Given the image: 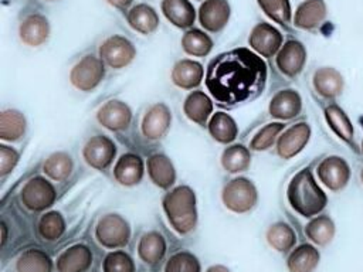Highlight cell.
<instances>
[{"instance_id": "1", "label": "cell", "mask_w": 363, "mask_h": 272, "mask_svg": "<svg viewBox=\"0 0 363 272\" xmlns=\"http://www.w3.org/2000/svg\"><path fill=\"white\" fill-rule=\"evenodd\" d=\"M265 62L248 48H234L213 58L206 86L218 105L235 106L259 95L265 86Z\"/></svg>"}, {"instance_id": "2", "label": "cell", "mask_w": 363, "mask_h": 272, "mask_svg": "<svg viewBox=\"0 0 363 272\" xmlns=\"http://www.w3.org/2000/svg\"><path fill=\"white\" fill-rule=\"evenodd\" d=\"M286 196L291 207L303 217L319 214L328 203L326 194L318 186L308 169H302L292 177Z\"/></svg>"}, {"instance_id": "3", "label": "cell", "mask_w": 363, "mask_h": 272, "mask_svg": "<svg viewBox=\"0 0 363 272\" xmlns=\"http://www.w3.org/2000/svg\"><path fill=\"white\" fill-rule=\"evenodd\" d=\"M163 208L177 232L187 234L194 228L197 221L196 196L190 187L179 186L167 193L163 198Z\"/></svg>"}, {"instance_id": "4", "label": "cell", "mask_w": 363, "mask_h": 272, "mask_svg": "<svg viewBox=\"0 0 363 272\" xmlns=\"http://www.w3.org/2000/svg\"><path fill=\"white\" fill-rule=\"evenodd\" d=\"M255 186L244 177H238L227 183L223 188V203L234 212H247L257 203Z\"/></svg>"}, {"instance_id": "5", "label": "cell", "mask_w": 363, "mask_h": 272, "mask_svg": "<svg viewBox=\"0 0 363 272\" xmlns=\"http://www.w3.org/2000/svg\"><path fill=\"white\" fill-rule=\"evenodd\" d=\"M105 75L104 61L95 55H85L69 72L71 84L79 91H92Z\"/></svg>"}, {"instance_id": "6", "label": "cell", "mask_w": 363, "mask_h": 272, "mask_svg": "<svg viewBox=\"0 0 363 272\" xmlns=\"http://www.w3.org/2000/svg\"><path fill=\"white\" fill-rule=\"evenodd\" d=\"M136 57L135 45L123 35H111L99 45V58L111 68H123Z\"/></svg>"}, {"instance_id": "7", "label": "cell", "mask_w": 363, "mask_h": 272, "mask_svg": "<svg viewBox=\"0 0 363 272\" xmlns=\"http://www.w3.org/2000/svg\"><path fill=\"white\" fill-rule=\"evenodd\" d=\"M96 238L106 248L123 246L130 237L128 222L118 214L102 217L96 225Z\"/></svg>"}, {"instance_id": "8", "label": "cell", "mask_w": 363, "mask_h": 272, "mask_svg": "<svg viewBox=\"0 0 363 272\" xmlns=\"http://www.w3.org/2000/svg\"><path fill=\"white\" fill-rule=\"evenodd\" d=\"M55 190L50 181L43 177H34L26 183L21 190L23 204L33 211H43L52 205Z\"/></svg>"}, {"instance_id": "9", "label": "cell", "mask_w": 363, "mask_h": 272, "mask_svg": "<svg viewBox=\"0 0 363 272\" xmlns=\"http://www.w3.org/2000/svg\"><path fill=\"white\" fill-rule=\"evenodd\" d=\"M248 44L258 55L272 57L282 47V34L268 23H258L248 35Z\"/></svg>"}, {"instance_id": "10", "label": "cell", "mask_w": 363, "mask_h": 272, "mask_svg": "<svg viewBox=\"0 0 363 272\" xmlns=\"http://www.w3.org/2000/svg\"><path fill=\"white\" fill-rule=\"evenodd\" d=\"M318 177L329 190L339 191L349 183L350 169L342 157L329 156L319 163Z\"/></svg>"}, {"instance_id": "11", "label": "cell", "mask_w": 363, "mask_h": 272, "mask_svg": "<svg viewBox=\"0 0 363 272\" xmlns=\"http://www.w3.org/2000/svg\"><path fill=\"white\" fill-rule=\"evenodd\" d=\"M275 61L277 67L284 75L291 78L296 76L306 62V50L302 42L296 40H288L277 52Z\"/></svg>"}, {"instance_id": "12", "label": "cell", "mask_w": 363, "mask_h": 272, "mask_svg": "<svg viewBox=\"0 0 363 272\" xmlns=\"http://www.w3.org/2000/svg\"><path fill=\"white\" fill-rule=\"evenodd\" d=\"M115 153H116V149L113 142L106 136H101V135L91 137L85 143L82 150V156L85 162L91 167L98 170L106 169L112 163Z\"/></svg>"}, {"instance_id": "13", "label": "cell", "mask_w": 363, "mask_h": 272, "mask_svg": "<svg viewBox=\"0 0 363 272\" xmlns=\"http://www.w3.org/2000/svg\"><path fill=\"white\" fill-rule=\"evenodd\" d=\"M230 20V4L227 0H204L199 8V21L210 33L221 31Z\"/></svg>"}, {"instance_id": "14", "label": "cell", "mask_w": 363, "mask_h": 272, "mask_svg": "<svg viewBox=\"0 0 363 272\" xmlns=\"http://www.w3.org/2000/svg\"><path fill=\"white\" fill-rule=\"evenodd\" d=\"M311 128L308 123L301 122L286 129L277 142V152L282 159H291L296 156L309 142Z\"/></svg>"}, {"instance_id": "15", "label": "cell", "mask_w": 363, "mask_h": 272, "mask_svg": "<svg viewBox=\"0 0 363 272\" xmlns=\"http://www.w3.org/2000/svg\"><path fill=\"white\" fill-rule=\"evenodd\" d=\"M18 35L20 40L30 47L44 44L50 35V24L47 17L40 13L26 16L18 26Z\"/></svg>"}, {"instance_id": "16", "label": "cell", "mask_w": 363, "mask_h": 272, "mask_svg": "<svg viewBox=\"0 0 363 272\" xmlns=\"http://www.w3.org/2000/svg\"><path fill=\"white\" fill-rule=\"evenodd\" d=\"M96 119L109 130H122L129 126L132 112L126 103L121 101H109L98 110Z\"/></svg>"}, {"instance_id": "17", "label": "cell", "mask_w": 363, "mask_h": 272, "mask_svg": "<svg viewBox=\"0 0 363 272\" xmlns=\"http://www.w3.org/2000/svg\"><path fill=\"white\" fill-rule=\"evenodd\" d=\"M172 115L166 105L156 103L145 115L142 122V132L147 139L162 137L170 128Z\"/></svg>"}, {"instance_id": "18", "label": "cell", "mask_w": 363, "mask_h": 272, "mask_svg": "<svg viewBox=\"0 0 363 272\" xmlns=\"http://www.w3.org/2000/svg\"><path fill=\"white\" fill-rule=\"evenodd\" d=\"M326 17V4L323 0H305L294 14V26L301 30L316 28Z\"/></svg>"}, {"instance_id": "19", "label": "cell", "mask_w": 363, "mask_h": 272, "mask_svg": "<svg viewBox=\"0 0 363 272\" xmlns=\"http://www.w3.org/2000/svg\"><path fill=\"white\" fill-rule=\"evenodd\" d=\"M302 109V99L294 89H284L274 95L269 102V113L278 119H292Z\"/></svg>"}, {"instance_id": "20", "label": "cell", "mask_w": 363, "mask_h": 272, "mask_svg": "<svg viewBox=\"0 0 363 272\" xmlns=\"http://www.w3.org/2000/svg\"><path fill=\"white\" fill-rule=\"evenodd\" d=\"M163 16L179 28H190L196 20V10L189 0H162Z\"/></svg>"}, {"instance_id": "21", "label": "cell", "mask_w": 363, "mask_h": 272, "mask_svg": "<svg viewBox=\"0 0 363 272\" xmlns=\"http://www.w3.org/2000/svg\"><path fill=\"white\" fill-rule=\"evenodd\" d=\"M128 24L138 33L147 35L157 30L159 27V16L156 10L145 3L136 4L126 13Z\"/></svg>"}, {"instance_id": "22", "label": "cell", "mask_w": 363, "mask_h": 272, "mask_svg": "<svg viewBox=\"0 0 363 272\" xmlns=\"http://www.w3.org/2000/svg\"><path fill=\"white\" fill-rule=\"evenodd\" d=\"M92 262L91 251L85 245H72L57 259L58 272H85Z\"/></svg>"}, {"instance_id": "23", "label": "cell", "mask_w": 363, "mask_h": 272, "mask_svg": "<svg viewBox=\"0 0 363 272\" xmlns=\"http://www.w3.org/2000/svg\"><path fill=\"white\" fill-rule=\"evenodd\" d=\"M313 86L323 98H336L343 91V76L332 67H322L313 74Z\"/></svg>"}, {"instance_id": "24", "label": "cell", "mask_w": 363, "mask_h": 272, "mask_svg": "<svg viewBox=\"0 0 363 272\" xmlns=\"http://www.w3.org/2000/svg\"><path fill=\"white\" fill-rule=\"evenodd\" d=\"M203 79V67L193 60H180L172 69V81L174 85L183 89H191L197 86Z\"/></svg>"}, {"instance_id": "25", "label": "cell", "mask_w": 363, "mask_h": 272, "mask_svg": "<svg viewBox=\"0 0 363 272\" xmlns=\"http://www.w3.org/2000/svg\"><path fill=\"white\" fill-rule=\"evenodd\" d=\"M113 176L116 181H119L123 186L138 184L143 176L142 159L132 153L121 156V159L116 162L113 167Z\"/></svg>"}, {"instance_id": "26", "label": "cell", "mask_w": 363, "mask_h": 272, "mask_svg": "<svg viewBox=\"0 0 363 272\" xmlns=\"http://www.w3.org/2000/svg\"><path fill=\"white\" fill-rule=\"evenodd\" d=\"M150 180L160 188H167L174 183L176 173L172 162L164 154H153L147 160Z\"/></svg>"}, {"instance_id": "27", "label": "cell", "mask_w": 363, "mask_h": 272, "mask_svg": "<svg viewBox=\"0 0 363 272\" xmlns=\"http://www.w3.org/2000/svg\"><path fill=\"white\" fill-rule=\"evenodd\" d=\"M183 110L190 120H193L199 125H206V122L213 110V103L204 92L194 91V92L189 94V96L186 98Z\"/></svg>"}, {"instance_id": "28", "label": "cell", "mask_w": 363, "mask_h": 272, "mask_svg": "<svg viewBox=\"0 0 363 272\" xmlns=\"http://www.w3.org/2000/svg\"><path fill=\"white\" fill-rule=\"evenodd\" d=\"M286 264L291 272H312L319 264V252L315 246L303 244L292 251Z\"/></svg>"}, {"instance_id": "29", "label": "cell", "mask_w": 363, "mask_h": 272, "mask_svg": "<svg viewBox=\"0 0 363 272\" xmlns=\"http://www.w3.org/2000/svg\"><path fill=\"white\" fill-rule=\"evenodd\" d=\"M325 118L329 128L342 140L350 143L353 140V125L345 110L337 105H329L325 109Z\"/></svg>"}, {"instance_id": "30", "label": "cell", "mask_w": 363, "mask_h": 272, "mask_svg": "<svg viewBox=\"0 0 363 272\" xmlns=\"http://www.w3.org/2000/svg\"><path fill=\"white\" fill-rule=\"evenodd\" d=\"M210 135L220 143H230L237 136V125L231 116L223 112H217L208 122Z\"/></svg>"}, {"instance_id": "31", "label": "cell", "mask_w": 363, "mask_h": 272, "mask_svg": "<svg viewBox=\"0 0 363 272\" xmlns=\"http://www.w3.org/2000/svg\"><path fill=\"white\" fill-rule=\"evenodd\" d=\"M182 48L193 57H204L213 48L211 38L201 30L190 28L182 37Z\"/></svg>"}, {"instance_id": "32", "label": "cell", "mask_w": 363, "mask_h": 272, "mask_svg": "<svg viewBox=\"0 0 363 272\" xmlns=\"http://www.w3.org/2000/svg\"><path fill=\"white\" fill-rule=\"evenodd\" d=\"M166 244L160 234L157 232H147L145 234L138 245V252L142 261L147 264H155L160 261L164 255Z\"/></svg>"}, {"instance_id": "33", "label": "cell", "mask_w": 363, "mask_h": 272, "mask_svg": "<svg viewBox=\"0 0 363 272\" xmlns=\"http://www.w3.org/2000/svg\"><path fill=\"white\" fill-rule=\"evenodd\" d=\"M26 119L23 113L14 109H7L0 116V137L3 140H17L24 135Z\"/></svg>"}, {"instance_id": "34", "label": "cell", "mask_w": 363, "mask_h": 272, "mask_svg": "<svg viewBox=\"0 0 363 272\" xmlns=\"http://www.w3.org/2000/svg\"><path fill=\"white\" fill-rule=\"evenodd\" d=\"M251 163V154L242 144H233L227 147L221 154V164L228 173H240L248 169Z\"/></svg>"}, {"instance_id": "35", "label": "cell", "mask_w": 363, "mask_h": 272, "mask_svg": "<svg viewBox=\"0 0 363 272\" xmlns=\"http://www.w3.org/2000/svg\"><path fill=\"white\" fill-rule=\"evenodd\" d=\"M305 232L318 245H326L335 235V224L328 215H319L308 222Z\"/></svg>"}, {"instance_id": "36", "label": "cell", "mask_w": 363, "mask_h": 272, "mask_svg": "<svg viewBox=\"0 0 363 272\" xmlns=\"http://www.w3.org/2000/svg\"><path fill=\"white\" fill-rule=\"evenodd\" d=\"M51 259L40 249H28L17 259L18 272H51Z\"/></svg>"}, {"instance_id": "37", "label": "cell", "mask_w": 363, "mask_h": 272, "mask_svg": "<svg viewBox=\"0 0 363 272\" xmlns=\"http://www.w3.org/2000/svg\"><path fill=\"white\" fill-rule=\"evenodd\" d=\"M267 239L272 248L279 252H286L295 244V234L291 227L284 222H277L271 225L267 231Z\"/></svg>"}, {"instance_id": "38", "label": "cell", "mask_w": 363, "mask_h": 272, "mask_svg": "<svg viewBox=\"0 0 363 272\" xmlns=\"http://www.w3.org/2000/svg\"><path fill=\"white\" fill-rule=\"evenodd\" d=\"M72 170V160L69 154L58 152L51 154L44 163V173L52 180L61 181L69 176Z\"/></svg>"}, {"instance_id": "39", "label": "cell", "mask_w": 363, "mask_h": 272, "mask_svg": "<svg viewBox=\"0 0 363 272\" xmlns=\"http://www.w3.org/2000/svg\"><path fill=\"white\" fill-rule=\"evenodd\" d=\"M258 6L271 20L281 26H286L291 21L289 0H257Z\"/></svg>"}, {"instance_id": "40", "label": "cell", "mask_w": 363, "mask_h": 272, "mask_svg": "<svg viewBox=\"0 0 363 272\" xmlns=\"http://www.w3.org/2000/svg\"><path fill=\"white\" fill-rule=\"evenodd\" d=\"M38 230L40 234L48 239V241H54L57 238H60L65 230V222L64 218L61 217L60 212L57 211H51L47 212L41 217L40 224H38Z\"/></svg>"}, {"instance_id": "41", "label": "cell", "mask_w": 363, "mask_h": 272, "mask_svg": "<svg viewBox=\"0 0 363 272\" xmlns=\"http://www.w3.org/2000/svg\"><path fill=\"white\" fill-rule=\"evenodd\" d=\"M284 130V125L279 122L265 125L251 140L250 147L252 150H267Z\"/></svg>"}, {"instance_id": "42", "label": "cell", "mask_w": 363, "mask_h": 272, "mask_svg": "<svg viewBox=\"0 0 363 272\" xmlns=\"http://www.w3.org/2000/svg\"><path fill=\"white\" fill-rule=\"evenodd\" d=\"M164 272H200V265L191 254L177 252L167 261Z\"/></svg>"}, {"instance_id": "43", "label": "cell", "mask_w": 363, "mask_h": 272, "mask_svg": "<svg viewBox=\"0 0 363 272\" xmlns=\"http://www.w3.org/2000/svg\"><path fill=\"white\" fill-rule=\"evenodd\" d=\"M104 272H135V265L128 254L115 251L106 255L104 261Z\"/></svg>"}, {"instance_id": "44", "label": "cell", "mask_w": 363, "mask_h": 272, "mask_svg": "<svg viewBox=\"0 0 363 272\" xmlns=\"http://www.w3.org/2000/svg\"><path fill=\"white\" fill-rule=\"evenodd\" d=\"M17 162H18V153L14 149L1 144L0 146V174L6 176L7 173H10L17 164Z\"/></svg>"}, {"instance_id": "45", "label": "cell", "mask_w": 363, "mask_h": 272, "mask_svg": "<svg viewBox=\"0 0 363 272\" xmlns=\"http://www.w3.org/2000/svg\"><path fill=\"white\" fill-rule=\"evenodd\" d=\"M112 7L119 8V10H126L133 0H106Z\"/></svg>"}, {"instance_id": "46", "label": "cell", "mask_w": 363, "mask_h": 272, "mask_svg": "<svg viewBox=\"0 0 363 272\" xmlns=\"http://www.w3.org/2000/svg\"><path fill=\"white\" fill-rule=\"evenodd\" d=\"M207 272H230L225 266H221V265H216V266H211L207 269Z\"/></svg>"}, {"instance_id": "47", "label": "cell", "mask_w": 363, "mask_h": 272, "mask_svg": "<svg viewBox=\"0 0 363 272\" xmlns=\"http://www.w3.org/2000/svg\"><path fill=\"white\" fill-rule=\"evenodd\" d=\"M6 239H7V234H6V224L1 222V245L6 244Z\"/></svg>"}, {"instance_id": "48", "label": "cell", "mask_w": 363, "mask_h": 272, "mask_svg": "<svg viewBox=\"0 0 363 272\" xmlns=\"http://www.w3.org/2000/svg\"><path fill=\"white\" fill-rule=\"evenodd\" d=\"M360 180H362V183H363V170H362V173H360Z\"/></svg>"}, {"instance_id": "49", "label": "cell", "mask_w": 363, "mask_h": 272, "mask_svg": "<svg viewBox=\"0 0 363 272\" xmlns=\"http://www.w3.org/2000/svg\"><path fill=\"white\" fill-rule=\"evenodd\" d=\"M362 152H363V140H362Z\"/></svg>"}]
</instances>
